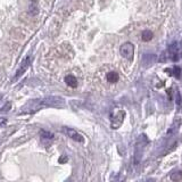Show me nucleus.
<instances>
[{
    "instance_id": "f257e3e1",
    "label": "nucleus",
    "mask_w": 182,
    "mask_h": 182,
    "mask_svg": "<svg viewBox=\"0 0 182 182\" xmlns=\"http://www.w3.org/2000/svg\"><path fill=\"white\" fill-rule=\"evenodd\" d=\"M65 106V100L62 97L58 96H49L44 97V98H40V99H32L27 101L22 108H21L20 114H33L42 108H48V107H60Z\"/></svg>"
},
{
    "instance_id": "f03ea898",
    "label": "nucleus",
    "mask_w": 182,
    "mask_h": 182,
    "mask_svg": "<svg viewBox=\"0 0 182 182\" xmlns=\"http://www.w3.org/2000/svg\"><path fill=\"white\" fill-rule=\"evenodd\" d=\"M166 51L172 62L182 59V42H173L172 44H170Z\"/></svg>"
},
{
    "instance_id": "7ed1b4c3",
    "label": "nucleus",
    "mask_w": 182,
    "mask_h": 182,
    "mask_svg": "<svg viewBox=\"0 0 182 182\" xmlns=\"http://www.w3.org/2000/svg\"><path fill=\"white\" fill-rule=\"evenodd\" d=\"M31 60H32L31 56H26L25 58H24L23 62L21 63V66L18 67V70L16 71V73H15V75L13 76V79H12V82H16L17 80L20 79L21 76H22V75L24 74V73L26 72L27 68H29V66H30Z\"/></svg>"
},
{
    "instance_id": "20e7f679",
    "label": "nucleus",
    "mask_w": 182,
    "mask_h": 182,
    "mask_svg": "<svg viewBox=\"0 0 182 182\" xmlns=\"http://www.w3.org/2000/svg\"><path fill=\"white\" fill-rule=\"evenodd\" d=\"M119 53L125 59L128 60H132L133 59V55H134V46H133L131 42H125L121 46V49H119Z\"/></svg>"
},
{
    "instance_id": "39448f33",
    "label": "nucleus",
    "mask_w": 182,
    "mask_h": 182,
    "mask_svg": "<svg viewBox=\"0 0 182 182\" xmlns=\"http://www.w3.org/2000/svg\"><path fill=\"white\" fill-rule=\"evenodd\" d=\"M125 117V112L124 110H117L115 114L110 115V123H112V129H119L122 125L123 121Z\"/></svg>"
},
{
    "instance_id": "423d86ee",
    "label": "nucleus",
    "mask_w": 182,
    "mask_h": 182,
    "mask_svg": "<svg viewBox=\"0 0 182 182\" xmlns=\"http://www.w3.org/2000/svg\"><path fill=\"white\" fill-rule=\"evenodd\" d=\"M148 142V140L146 138L145 134L139 137V139H138V142H137L136 146V156H134V161H136V164H138L141 158V154H142V149L145 147L146 143Z\"/></svg>"
},
{
    "instance_id": "0eeeda50",
    "label": "nucleus",
    "mask_w": 182,
    "mask_h": 182,
    "mask_svg": "<svg viewBox=\"0 0 182 182\" xmlns=\"http://www.w3.org/2000/svg\"><path fill=\"white\" fill-rule=\"evenodd\" d=\"M63 132L66 134L67 137H70L71 139L75 140V141H77V142H84V139H83V137L77 131H75V130L71 129V128H63Z\"/></svg>"
},
{
    "instance_id": "6e6552de",
    "label": "nucleus",
    "mask_w": 182,
    "mask_h": 182,
    "mask_svg": "<svg viewBox=\"0 0 182 182\" xmlns=\"http://www.w3.org/2000/svg\"><path fill=\"white\" fill-rule=\"evenodd\" d=\"M180 125H181V119H178V117H176V119H174V122H173L172 126H171L170 130L167 131V134H169V136H173V134H175V133L178 132V130H179Z\"/></svg>"
},
{
    "instance_id": "1a4fd4ad",
    "label": "nucleus",
    "mask_w": 182,
    "mask_h": 182,
    "mask_svg": "<svg viewBox=\"0 0 182 182\" xmlns=\"http://www.w3.org/2000/svg\"><path fill=\"white\" fill-rule=\"evenodd\" d=\"M65 82L71 88H76L77 86V80L74 75H66L65 76Z\"/></svg>"
},
{
    "instance_id": "9d476101",
    "label": "nucleus",
    "mask_w": 182,
    "mask_h": 182,
    "mask_svg": "<svg viewBox=\"0 0 182 182\" xmlns=\"http://www.w3.org/2000/svg\"><path fill=\"white\" fill-rule=\"evenodd\" d=\"M106 79H107V81H108L109 83H116L117 81H119V73H116V72H109V73H107Z\"/></svg>"
},
{
    "instance_id": "9b49d317",
    "label": "nucleus",
    "mask_w": 182,
    "mask_h": 182,
    "mask_svg": "<svg viewBox=\"0 0 182 182\" xmlns=\"http://www.w3.org/2000/svg\"><path fill=\"white\" fill-rule=\"evenodd\" d=\"M152 32L149 30H145L142 31V33H141V39H142V41H146V42H148V41H150V40L152 39Z\"/></svg>"
},
{
    "instance_id": "f8f14e48",
    "label": "nucleus",
    "mask_w": 182,
    "mask_h": 182,
    "mask_svg": "<svg viewBox=\"0 0 182 182\" xmlns=\"http://www.w3.org/2000/svg\"><path fill=\"white\" fill-rule=\"evenodd\" d=\"M40 137L42 139H47V140H51L54 138V134L49 131H46V130H41L40 131Z\"/></svg>"
},
{
    "instance_id": "ddd939ff",
    "label": "nucleus",
    "mask_w": 182,
    "mask_h": 182,
    "mask_svg": "<svg viewBox=\"0 0 182 182\" xmlns=\"http://www.w3.org/2000/svg\"><path fill=\"white\" fill-rule=\"evenodd\" d=\"M170 74H171V75H174L175 77L179 79V77H181V75H182V70L179 66H176L175 65V66L172 68V71H170Z\"/></svg>"
},
{
    "instance_id": "4468645a",
    "label": "nucleus",
    "mask_w": 182,
    "mask_h": 182,
    "mask_svg": "<svg viewBox=\"0 0 182 182\" xmlns=\"http://www.w3.org/2000/svg\"><path fill=\"white\" fill-rule=\"evenodd\" d=\"M156 59L155 55H150V54H146L145 56H143V63L145 64H152L154 63Z\"/></svg>"
},
{
    "instance_id": "2eb2a0df",
    "label": "nucleus",
    "mask_w": 182,
    "mask_h": 182,
    "mask_svg": "<svg viewBox=\"0 0 182 182\" xmlns=\"http://www.w3.org/2000/svg\"><path fill=\"white\" fill-rule=\"evenodd\" d=\"M171 180L172 181H181L182 180V171H175L171 174Z\"/></svg>"
},
{
    "instance_id": "dca6fc26",
    "label": "nucleus",
    "mask_w": 182,
    "mask_h": 182,
    "mask_svg": "<svg viewBox=\"0 0 182 182\" xmlns=\"http://www.w3.org/2000/svg\"><path fill=\"white\" fill-rule=\"evenodd\" d=\"M12 107V104L10 103H7L5 106L1 108V110H0V116H1V114H5V113H7L8 110H9V108Z\"/></svg>"
},
{
    "instance_id": "f3484780",
    "label": "nucleus",
    "mask_w": 182,
    "mask_h": 182,
    "mask_svg": "<svg viewBox=\"0 0 182 182\" xmlns=\"http://www.w3.org/2000/svg\"><path fill=\"white\" fill-rule=\"evenodd\" d=\"M169 59H170V57H169L167 51L163 53L162 55H161V57H159V60H161V62H166V60H169Z\"/></svg>"
},
{
    "instance_id": "a211bd4d",
    "label": "nucleus",
    "mask_w": 182,
    "mask_h": 182,
    "mask_svg": "<svg viewBox=\"0 0 182 182\" xmlns=\"http://www.w3.org/2000/svg\"><path fill=\"white\" fill-rule=\"evenodd\" d=\"M176 103H178V105L181 104V95L180 93H176Z\"/></svg>"
},
{
    "instance_id": "6ab92c4d",
    "label": "nucleus",
    "mask_w": 182,
    "mask_h": 182,
    "mask_svg": "<svg viewBox=\"0 0 182 182\" xmlns=\"http://www.w3.org/2000/svg\"><path fill=\"white\" fill-rule=\"evenodd\" d=\"M64 161H67V157H63V158H60V161H59V162H60V163H63Z\"/></svg>"
}]
</instances>
